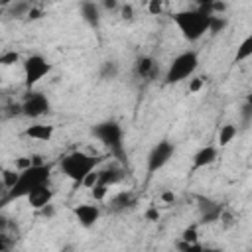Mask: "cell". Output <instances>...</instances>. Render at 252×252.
<instances>
[{
    "label": "cell",
    "mask_w": 252,
    "mask_h": 252,
    "mask_svg": "<svg viewBox=\"0 0 252 252\" xmlns=\"http://www.w3.org/2000/svg\"><path fill=\"white\" fill-rule=\"evenodd\" d=\"M49 175H51V167H49L47 163H41V165H30V167L22 169L20 175H18V181L8 189L6 197H4L0 203L28 197L33 189L45 185V183L49 181Z\"/></svg>",
    "instance_id": "1"
},
{
    "label": "cell",
    "mask_w": 252,
    "mask_h": 252,
    "mask_svg": "<svg viewBox=\"0 0 252 252\" xmlns=\"http://www.w3.org/2000/svg\"><path fill=\"white\" fill-rule=\"evenodd\" d=\"M171 20H173L175 28L179 30V33L187 41H197L209 32L211 14L203 12L199 8H195V10H179V12H175L171 16Z\"/></svg>",
    "instance_id": "2"
},
{
    "label": "cell",
    "mask_w": 252,
    "mask_h": 252,
    "mask_svg": "<svg viewBox=\"0 0 252 252\" xmlns=\"http://www.w3.org/2000/svg\"><path fill=\"white\" fill-rule=\"evenodd\" d=\"M96 165H98V158L89 156V154H85V152H71V154L63 156L61 161H59L61 173H63L65 177H69L73 183H79V185H81L83 177H85L89 171L96 169Z\"/></svg>",
    "instance_id": "3"
},
{
    "label": "cell",
    "mask_w": 252,
    "mask_h": 252,
    "mask_svg": "<svg viewBox=\"0 0 252 252\" xmlns=\"http://www.w3.org/2000/svg\"><path fill=\"white\" fill-rule=\"evenodd\" d=\"M199 67V53L193 51V49H187V51H181L179 55H175L171 59V63L167 65V71L163 75V81L167 85H177L189 77L195 75Z\"/></svg>",
    "instance_id": "4"
},
{
    "label": "cell",
    "mask_w": 252,
    "mask_h": 252,
    "mask_svg": "<svg viewBox=\"0 0 252 252\" xmlns=\"http://www.w3.org/2000/svg\"><path fill=\"white\" fill-rule=\"evenodd\" d=\"M93 136L104 146L108 148L112 154L122 156V126L114 120H104L93 126Z\"/></svg>",
    "instance_id": "5"
},
{
    "label": "cell",
    "mask_w": 252,
    "mask_h": 252,
    "mask_svg": "<svg viewBox=\"0 0 252 252\" xmlns=\"http://www.w3.org/2000/svg\"><path fill=\"white\" fill-rule=\"evenodd\" d=\"M51 69H53V65L41 53L28 55L24 59V85H26V89L32 91L43 77H47L51 73Z\"/></svg>",
    "instance_id": "6"
},
{
    "label": "cell",
    "mask_w": 252,
    "mask_h": 252,
    "mask_svg": "<svg viewBox=\"0 0 252 252\" xmlns=\"http://www.w3.org/2000/svg\"><path fill=\"white\" fill-rule=\"evenodd\" d=\"M49 108H51V102L43 93L28 91L26 98L20 104V114L26 116V118H39V116L47 114Z\"/></svg>",
    "instance_id": "7"
},
{
    "label": "cell",
    "mask_w": 252,
    "mask_h": 252,
    "mask_svg": "<svg viewBox=\"0 0 252 252\" xmlns=\"http://www.w3.org/2000/svg\"><path fill=\"white\" fill-rule=\"evenodd\" d=\"M173 154H175V146H173V142H169V140H161V142H158V144L150 150V154H148V158H146L148 173H156V171H159V169L173 158Z\"/></svg>",
    "instance_id": "8"
},
{
    "label": "cell",
    "mask_w": 252,
    "mask_h": 252,
    "mask_svg": "<svg viewBox=\"0 0 252 252\" xmlns=\"http://www.w3.org/2000/svg\"><path fill=\"white\" fill-rule=\"evenodd\" d=\"M75 213V219L77 222L83 226V228H93L96 224V220L100 219V209L93 203H81L73 209Z\"/></svg>",
    "instance_id": "9"
},
{
    "label": "cell",
    "mask_w": 252,
    "mask_h": 252,
    "mask_svg": "<svg viewBox=\"0 0 252 252\" xmlns=\"http://www.w3.org/2000/svg\"><path fill=\"white\" fill-rule=\"evenodd\" d=\"M219 158V150L217 146H203L199 148L193 158H191V171H199V169H205L209 167L211 163H215Z\"/></svg>",
    "instance_id": "10"
},
{
    "label": "cell",
    "mask_w": 252,
    "mask_h": 252,
    "mask_svg": "<svg viewBox=\"0 0 252 252\" xmlns=\"http://www.w3.org/2000/svg\"><path fill=\"white\" fill-rule=\"evenodd\" d=\"M100 4L98 2H94V0H83L81 4H79V14H81V18L89 24V26H93V28H96L98 24H100Z\"/></svg>",
    "instance_id": "11"
},
{
    "label": "cell",
    "mask_w": 252,
    "mask_h": 252,
    "mask_svg": "<svg viewBox=\"0 0 252 252\" xmlns=\"http://www.w3.org/2000/svg\"><path fill=\"white\" fill-rule=\"evenodd\" d=\"M53 134H55V126H51V124H41V122L32 124V126H26V130H24V136H26V138L37 140V142H49V140L53 138Z\"/></svg>",
    "instance_id": "12"
},
{
    "label": "cell",
    "mask_w": 252,
    "mask_h": 252,
    "mask_svg": "<svg viewBox=\"0 0 252 252\" xmlns=\"http://www.w3.org/2000/svg\"><path fill=\"white\" fill-rule=\"evenodd\" d=\"M26 199H28V203H30L32 209H37L39 211L41 207H45V205H49L53 201V189H49V185L45 183V185L33 189Z\"/></svg>",
    "instance_id": "13"
},
{
    "label": "cell",
    "mask_w": 252,
    "mask_h": 252,
    "mask_svg": "<svg viewBox=\"0 0 252 252\" xmlns=\"http://www.w3.org/2000/svg\"><path fill=\"white\" fill-rule=\"evenodd\" d=\"M154 69H156V61H154L150 55H140V57L136 59V63H134V71H136V75L142 77V79L152 77Z\"/></svg>",
    "instance_id": "14"
},
{
    "label": "cell",
    "mask_w": 252,
    "mask_h": 252,
    "mask_svg": "<svg viewBox=\"0 0 252 252\" xmlns=\"http://www.w3.org/2000/svg\"><path fill=\"white\" fill-rule=\"evenodd\" d=\"M122 179H124V173H122L120 167H106V169L98 171V183H104L108 187L118 185Z\"/></svg>",
    "instance_id": "15"
},
{
    "label": "cell",
    "mask_w": 252,
    "mask_h": 252,
    "mask_svg": "<svg viewBox=\"0 0 252 252\" xmlns=\"http://www.w3.org/2000/svg\"><path fill=\"white\" fill-rule=\"evenodd\" d=\"M236 134H238V128H236V124H232V122H226V124H222L220 128H219V136H217V144L220 146V148H226L234 138H236Z\"/></svg>",
    "instance_id": "16"
},
{
    "label": "cell",
    "mask_w": 252,
    "mask_h": 252,
    "mask_svg": "<svg viewBox=\"0 0 252 252\" xmlns=\"http://www.w3.org/2000/svg\"><path fill=\"white\" fill-rule=\"evenodd\" d=\"M30 8H32V4L28 0H18V2H12L6 6V14L10 18H24Z\"/></svg>",
    "instance_id": "17"
},
{
    "label": "cell",
    "mask_w": 252,
    "mask_h": 252,
    "mask_svg": "<svg viewBox=\"0 0 252 252\" xmlns=\"http://www.w3.org/2000/svg\"><path fill=\"white\" fill-rule=\"evenodd\" d=\"M248 57H252V35H246L240 45L236 47V55H234V61L240 63V61H246Z\"/></svg>",
    "instance_id": "18"
},
{
    "label": "cell",
    "mask_w": 252,
    "mask_h": 252,
    "mask_svg": "<svg viewBox=\"0 0 252 252\" xmlns=\"http://www.w3.org/2000/svg\"><path fill=\"white\" fill-rule=\"evenodd\" d=\"M18 175H20V171H18L16 167H2V169H0V179L4 181L6 189H10V187L18 181Z\"/></svg>",
    "instance_id": "19"
},
{
    "label": "cell",
    "mask_w": 252,
    "mask_h": 252,
    "mask_svg": "<svg viewBox=\"0 0 252 252\" xmlns=\"http://www.w3.org/2000/svg\"><path fill=\"white\" fill-rule=\"evenodd\" d=\"M20 59H22V55H20L16 49H6V51L0 53V65H2V67L16 65V63H20Z\"/></svg>",
    "instance_id": "20"
},
{
    "label": "cell",
    "mask_w": 252,
    "mask_h": 252,
    "mask_svg": "<svg viewBox=\"0 0 252 252\" xmlns=\"http://www.w3.org/2000/svg\"><path fill=\"white\" fill-rule=\"evenodd\" d=\"M226 28V18L219 16V14H211V20H209V32L211 33H217L220 30Z\"/></svg>",
    "instance_id": "21"
},
{
    "label": "cell",
    "mask_w": 252,
    "mask_h": 252,
    "mask_svg": "<svg viewBox=\"0 0 252 252\" xmlns=\"http://www.w3.org/2000/svg\"><path fill=\"white\" fill-rule=\"evenodd\" d=\"M108 185H104V183H94L93 187H91V197L94 199V201H104L106 199V195H108Z\"/></svg>",
    "instance_id": "22"
},
{
    "label": "cell",
    "mask_w": 252,
    "mask_h": 252,
    "mask_svg": "<svg viewBox=\"0 0 252 252\" xmlns=\"http://www.w3.org/2000/svg\"><path fill=\"white\" fill-rule=\"evenodd\" d=\"M181 240H185V242H189V244L199 242V228H197V224L187 226V228L181 232Z\"/></svg>",
    "instance_id": "23"
},
{
    "label": "cell",
    "mask_w": 252,
    "mask_h": 252,
    "mask_svg": "<svg viewBox=\"0 0 252 252\" xmlns=\"http://www.w3.org/2000/svg\"><path fill=\"white\" fill-rule=\"evenodd\" d=\"M203 87H205V77H189V87H187L189 94H197Z\"/></svg>",
    "instance_id": "24"
},
{
    "label": "cell",
    "mask_w": 252,
    "mask_h": 252,
    "mask_svg": "<svg viewBox=\"0 0 252 252\" xmlns=\"http://www.w3.org/2000/svg\"><path fill=\"white\" fill-rule=\"evenodd\" d=\"M163 12V0H148V14L159 16Z\"/></svg>",
    "instance_id": "25"
},
{
    "label": "cell",
    "mask_w": 252,
    "mask_h": 252,
    "mask_svg": "<svg viewBox=\"0 0 252 252\" xmlns=\"http://www.w3.org/2000/svg\"><path fill=\"white\" fill-rule=\"evenodd\" d=\"M94 183H98V171H96V169L89 171V173L83 177V181H81V185H83V187H87V189H91Z\"/></svg>",
    "instance_id": "26"
},
{
    "label": "cell",
    "mask_w": 252,
    "mask_h": 252,
    "mask_svg": "<svg viewBox=\"0 0 252 252\" xmlns=\"http://www.w3.org/2000/svg\"><path fill=\"white\" fill-rule=\"evenodd\" d=\"M116 73H118L116 63H114V61H106V63H104V67H102V73H100V75H102L104 79H108V77L112 79V77H116Z\"/></svg>",
    "instance_id": "27"
},
{
    "label": "cell",
    "mask_w": 252,
    "mask_h": 252,
    "mask_svg": "<svg viewBox=\"0 0 252 252\" xmlns=\"http://www.w3.org/2000/svg\"><path fill=\"white\" fill-rule=\"evenodd\" d=\"M159 217H161V213L158 211V207H156V205L148 207V209H146V213H144V219H146V220H150V222L159 220Z\"/></svg>",
    "instance_id": "28"
},
{
    "label": "cell",
    "mask_w": 252,
    "mask_h": 252,
    "mask_svg": "<svg viewBox=\"0 0 252 252\" xmlns=\"http://www.w3.org/2000/svg\"><path fill=\"white\" fill-rule=\"evenodd\" d=\"M32 165V156H28V158H16L14 159V167L18 169V171H22V169H26V167H30Z\"/></svg>",
    "instance_id": "29"
},
{
    "label": "cell",
    "mask_w": 252,
    "mask_h": 252,
    "mask_svg": "<svg viewBox=\"0 0 252 252\" xmlns=\"http://www.w3.org/2000/svg\"><path fill=\"white\" fill-rule=\"evenodd\" d=\"M120 16L124 20H132L134 18V6L132 4H120Z\"/></svg>",
    "instance_id": "30"
},
{
    "label": "cell",
    "mask_w": 252,
    "mask_h": 252,
    "mask_svg": "<svg viewBox=\"0 0 252 252\" xmlns=\"http://www.w3.org/2000/svg\"><path fill=\"white\" fill-rule=\"evenodd\" d=\"M41 16H43V10H41V8H33V6H32V8L28 10V14H26L28 20H39Z\"/></svg>",
    "instance_id": "31"
},
{
    "label": "cell",
    "mask_w": 252,
    "mask_h": 252,
    "mask_svg": "<svg viewBox=\"0 0 252 252\" xmlns=\"http://www.w3.org/2000/svg\"><path fill=\"white\" fill-rule=\"evenodd\" d=\"M100 8H104V10H116V8H120V0H100Z\"/></svg>",
    "instance_id": "32"
},
{
    "label": "cell",
    "mask_w": 252,
    "mask_h": 252,
    "mask_svg": "<svg viewBox=\"0 0 252 252\" xmlns=\"http://www.w3.org/2000/svg\"><path fill=\"white\" fill-rule=\"evenodd\" d=\"M159 199H161L163 203H167V205H173L177 197H175V193H173V191H163V193L159 195Z\"/></svg>",
    "instance_id": "33"
},
{
    "label": "cell",
    "mask_w": 252,
    "mask_h": 252,
    "mask_svg": "<svg viewBox=\"0 0 252 252\" xmlns=\"http://www.w3.org/2000/svg\"><path fill=\"white\" fill-rule=\"evenodd\" d=\"M39 213H41L43 217H53V215H55V209H53V205L49 203V205L41 207V209H39Z\"/></svg>",
    "instance_id": "34"
},
{
    "label": "cell",
    "mask_w": 252,
    "mask_h": 252,
    "mask_svg": "<svg viewBox=\"0 0 252 252\" xmlns=\"http://www.w3.org/2000/svg\"><path fill=\"white\" fill-rule=\"evenodd\" d=\"M41 163H43V158H41L39 154L32 156V165H41Z\"/></svg>",
    "instance_id": "35"
},
{
    "label": "cell",
    "mask_w": 252,
    "mask_h": 252,
    "mask_svg": "<svg viewBox=\"0 0 252 252\" xmlns=\"http://www.w3.org/2000/svg\"><path fill=\"white\" fill-rule=\"evenodd\" d=\"M8 228V219L4 215H0V232H4Z\"/></svg>",
    "instance_id": "36"
},
{
    "label": "cell",
    "mask_w": 252,
    "mask_h": 252,
    "mask_svg": "<svg viewBox=\"0 0 252 252\" xmlns=\"http://www.w3.org/2000/svg\"><path fill=\"white\" fill-rule=\"evenodd\" d=\"M6 193H8V189H6V185H4V181L0 179V201L6 197Z\"/></svg>",
    "instance_id": "37"
},
{
    "label": "cell",
    "mask_w": 252,
    "mask_h": 252,
    "mask_svg": "<svg viewBox=\"0 0 252 252\" xmlns=\"http://www.w3.org/2000/svg\"><path fill=\"white\" fill-rule=\"evenodd\" d=\"M12 2H18V0H0L2 6H8V4H12Z\"/></svg>",
    "instance_id": "38"
},
{
    "label": "cell",
    "mask_w": 252,
    "mask_h": 252,
    "mask_svg": "<svg viewBox=\"0 0 252 252\" xmlns=\"http://www.w3.org/2000/svg\"><path fill=\"white\" fill-rule=\"evenodd\" d=\"M2 81H4V79H2V75H0V87H2Z\"/></svg>",
    "instance_id": "39"
}]
</instances>
